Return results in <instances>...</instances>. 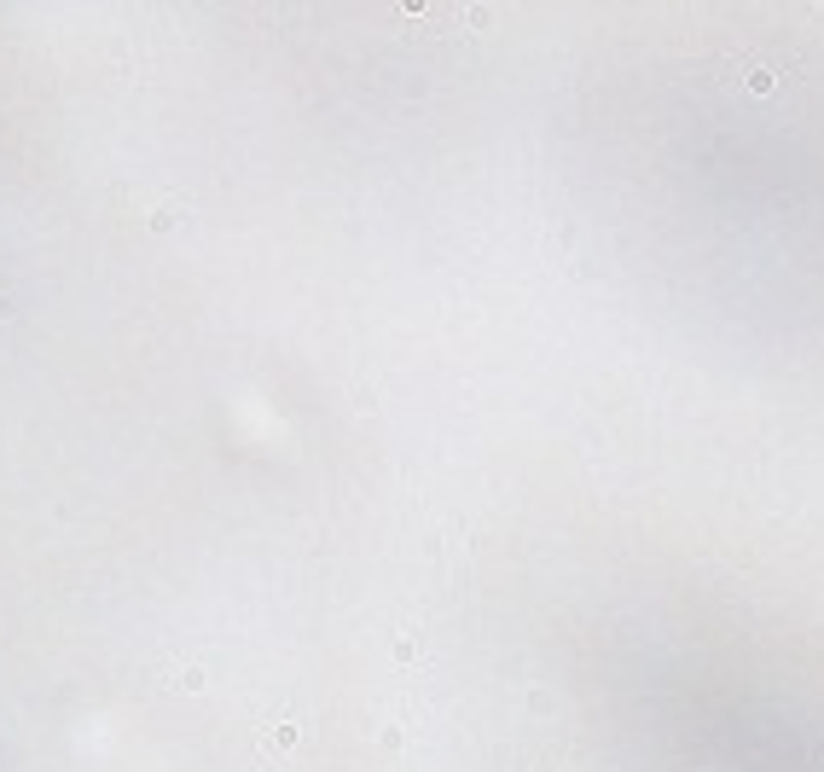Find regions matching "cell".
Segmentation results:
<instances>
[{"mask_svg":"<svg viewBox=\"0 0 824 772\" xmlns=\"http://www.w3.org/2000/svg\"><path fill=\"white\" fill-rule=\"evenodd\" d=\"M174 685H180V691H192V697H197V691H204V685H209V673L197 668V662H180V668H174Z\"/></svg>","mask_w":824,"mask_h":772,"instance_id":"obj_4","label":"cell"},{"mask_svg":"<svg viewBox=\"0 0 824 772\" xmlns=\"http://www.w3.org/2000/svg\"><path fill=\"white\" fill-rule=\"evenodd\" d=\"M296 737H302L296 720H273V726H261V744H267V749H290Z\"/></svg>","mask_w":824,"mask_h":772,"instance_id":"obj_2","label":"cell"},{"mask_svg":"<svg viewBox=\"0 0 824 772\" xmlns=\"http://www.w3.org/2000/svg\"><path fill=\"white\" fill-rule=\"evenodd\" d=\"M743 88H749V93H772V88H778V70H772V64H749V70H743Z\"/></svg>","mask_w":824,"mask_h":772,"instance_id":"obj_3","label":"cell"},{"mask_svg":"<svg viewBox=\"0 0 824 772\" xmlns=\"http://www.w3.org/2000/svg\"><path fill=\"white\" fill-rule=\"evenodd\" d=\"M186 215H192V204H186V198H174V192H169V198H157V209H151V215H145V227H151V233H169V227H180Z\"/></svg>","mask_w":824,"mask_h":772,"instance_id":"obj_1","label":"cell"}]
</instances>
